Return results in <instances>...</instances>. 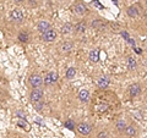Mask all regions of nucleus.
<instances>
[{"instance_id":"nucleus-4","label":"nucleus","mask_w":147,"mask_h":138,"mask_svg":"<svg viewBox=\"0 0 147 138\" xmlns=\"http://www.w3.org/2000/svg\"><path fill=\"white\" fill-rule=\"evenodd\" d=\"M30 83L32 84V87L38 88V87H40L42 83H43V78L40 77L39 75H32L31 78H30Z\"/></svg>"},{"instance_id":"nucleus-23","label":"nucleus","mask_w":147,"mask_h":138,"mask_svg":"<svg viewBox=\"0 0 147 138\" xmlns=\"http://www.w3.org/2000/svg\"><path fill=\"white\" fill-rule=\"evenodd\" d=\"M64 126H65V127H67L69 130H72V128H74V126H75V125H74V122H72L71 120H67L65 123H64Z\"/></svg>"},{"instance_id":"nucleus-16","label":"nucleus","mask_w":147,"mask_h":138,"mask_svg":"<svg viewBox=\"0 0 147 138\" xmlns=\"http://www.w3.org/2000/svg\"><path fill=\"white\" fill-rule=\"evenodd\" d=\"M136 66H137V64L135 61V59L134 58H129L127 59V67L130 68V70H135Z\"/></svg>"},{"instance_id":"nucleus-25","label":"nucleus","mask_w":147,"mask_h":138,"mask_svg":"<svg viewBox=\"0 0 147 138\" xmlns=\"http://www.w3.org/2000/svg\"><path fill=\"white\" fill-rule=\"evenodd\" d=\"M40 109H42V105H40V104L37 105V110H40Z\"/></svg>"},{"instance_id":"nucleus-12","label":"nucleus","mask_w":147,"mask_h":138,"mask_svg":"<svg viewBox=\"0 0 147 138\" xmlns=\"http://www.w3.org/2000/svg\"><path fill=\"white\" fill-rule=\"evenodd\" d=\"M125 135L127 136V137H135V135H136V128L132 126V125H130V126H126V128H125Z\"/></svg>"},{"instance_id":"nucleus-18","label":"nucleus","mask_w":147,"mask_h":138,"mask_svg":"<svg viewBox=\"0 0 147 138\" xmlns=\"http://www.w3.org/2000/svg\"><path fill=\"white\" fill-rule=\"evenodd\" d=\"M72 29H74V26H72L71 23H65V25L63 26L61 32H63V33H70Z\"/></svg>"},{"instance_id":"nucleus-14","label":"nucleus","mask_w":147,"mask_h":138,"mask_svg":"<svg viewBox=\"0 0 147 138\" xmlns=\"http://www.w3.org/2000/svg\"><path fill=\"white\" fill-rule=\"evenodd\" d=\"M127 15L130 17H136L139 15V11H137V7L136 6H130L127 9Z\"/></svg>"},{"instance_id":"nucleus-19","label":"nucleus","mask_w":147,"mask_h":138,"mask_svg":"<svg viewBox=\"0 0 147 138\" xmlns=\"http://www.w3.org/2000/svg\"><path fill=\"white\" fill-rule=\"evenodd\" d=\"M75 29H76V32H79V33H84L85 29H86V25L84 23V22H80V23L76 25Z\"/></svg>"},{"instance_id":"nucleus-10","label":"nucleus","mask_w":147,"mask_h":138,"mask_svg":"<svg viewBox=\"0 0 147 138\" xmlns=\"http://www.w3.org/2000/svg\"><path fill=\"white\" fill-rule=\"evenodd\" d=\"M109 83H110V80H109L107 76H104V77H102V78H100V80L98 81V88H100V89L107 88V87L109 86Z\"/></svg>"},{"instance_id":"nucleus-3","label":"nucleus","mask_w":147,"mask_h":138,"mask_svg":"<svg viewBox=\"0 0 147 138\" xmlns=\"http://www.w3.org/2000/svg\"><path fill=\"white\" fill-rule=\"evenodd\" d=\"M55 37H57V32H55L54 29H48L45 31L43 36H42V39L45 40V42H53V40L55 39Z\"/></svg>"},{"instance_id":"nucleus-20","label":"nucleus","mask_w":147,"mask_h":138,"mask_svg":"<svg viewBox=\"0 0 147 138\" xmlns=\"http://www.w3.org/2000/svg\"><path fill=\"white\" fill-rule=\"evenodd\" d=\"M61 49H63V52H64V53H69V52H71V49H72V44H71V43H64V44H63V47H61Z\"/></svg>"},{"instance_id":"nucleus-2","label":"nucleus","mask_w":147,"mask_h":138,"mask_svg":"<svg viewBox=\"0 0 147 138\" xmlns=\"http://www.w3.org/2000/svg\"><path fill=\"white\" fill-rule=\"evenodd\" d=\"M77 131H79L81 135L87 136V135H90V132L92 131V127H91V125H88V123L81 122V123L77 125Z\"/></svg>"},{"instance_id":"nucleus-22","label":"nucleus","mask_w":147,"mask_h":138,"mask_svg":"<svg viewBox=\"0 0 147 138\" xmlns=\"http://www.w3.org/2000/svg\"><path fill=\"white\" fill-rule=\"evenodd\" d=\"M17 125H18V126H21L22 128H26L27 131L30 130V125H28V123H27L26 121H18V123H17Z\"/></svg>"},{"instance_id":"nucleus-21","label":"nucleus","mask_w":147,"mask_h":138,"mask_svg":"<svg viewBox=\"0 0 147 138\" xmlns=\"http://www.w3.org/2000/svg\"><path fill=\"white\" fill-rule=\"evenodd\" d=\"M28 33H26V32H22V33L18 34V39L21 40V42H27L28 40Z\"/></svg>"},{"instance_id":"nucleus-13","label":"nucleus","mask_w":147,"mask_h":138,"mask_svg":"<svg viewBox=\"0 0 147 138\" xmlns=\"http://www.w3.org/2000/svg\"><path fill=\"white\" fill-rule=\"evenodd\" d=\"M90 60L92 62H97L99 60V56H98V50L97 49H94V50H92V52L90 53Z\"/></svg>"},{"instance_id":"nucleus-5","label":"nucleus","mask_w":147,"mask_h":138,"mask_svg":"<svg viewBox=\"0 0 147 138\" xmlns=\"http://www.w3.org/2000/svg\"><path fill=\"white\" fill-rule=\"evenodd\" d=\"M58 73L55 72V71H52V72H49L47 76H45V78H44V82L47 84H54L55 82L58 81Z\"/></svg>"},{"instance_id":"nucleus-7","label":"nucleus","mask_w":147,"mask_h":138,"mask_svg":"<svg viewBox=\"0 0 147 138\" xmlns=\"http://www.w3.org/2000/svg\"><path fill=\"white\" fill-rule=\"evenodd\" d=\"M74 9H75V12L79 13V15H84V13L87 12V7L82 3H77L76 5L74 6Z\"/></svg>"},{"instance_id":"nucleus-24","label":"nucleus","mask_w":147,"mask_h":138,"mask_svg":"<svg viewBox=\"0 0 147 138\" xmlns=\"http://www.w3.org/2000/svg\"><path fill=\"white\" fill-rule=\"evenodd\" d=\"M97 137H98V138H109V135H108V132L103 131V132H99Z\"/></svg>"},{"instance_id":"nucleus-1","label":"nucleus","mask_w":147,"mask_h":138,"mask_svg":"<svg viewBox=\"0 0 147 138\" xmlns=\"http://www.w3.org/2000/svg\"><path fill=\"white\" fill-rule=\"evenodd\" d=\"M43 98V90L42 89H38V88H36L32 90V93H31V102L32 103H39L40 100H42Z\"/></svg>"},{"instance_id":"nucleus-17","label":"nucleus","mask_w":147,"mask_h":138,"mask_svg":"<svg viewBox=\"0 0 147 138\" xmlns=\"http://www.w3.org/2000/svg\"><path fill=\"white\" fill-rule=\"evenodd\" d=\"M75 73H76L75 68H74V67H69L67 71H66V78H69V80H72V78L75 77Z\"/></svg>"},{"instance_id":"nucleus-6","label":"nucleus","mask_w":147,"mask_h":138,"mask_svg":"<svg viewBox=\"0 0 147 138\" xmlns=\"http://www.w3.org/2000/svg\"><path fill=\"white\" fill-rule=\"evenodd\" d=\"M10 17L13 21H22L24 20V12H22L21 10H18V9H15V10L11 11Z\"/></svg>"},{"instance_id":"nucleus-11","label":"nucleus","mask_w":147,"mask_h":138,"mask_svg":"<svg viewBox=\"0 0 147 138\" xmlns=\"http://www.w3.org/2000/svg\"><path fill=\"white\" fill-rule=\"evenodd\" d=\"M88 98H90L88 90H87V89H82V90H80V93H79V99L81 100V102L86 103L87 100H88Z\"/></svg>"},{"instance_id":"nucleus-26","label":"nucleus","mask_w":147,"mask_h":138,"mask_svg":"<svg viewBox=\"0 0 147 138\" xmlns=\"http://www.w3.org/2000/svg\"><path fill=\"white\" fill-rule=\"evenodd\" d=\"M13 1H16V3H22V1H25V0H13Z\"/></svg>"},{"instance_id":"nucleus-8","label":"nucleus","mask_w":147,"mask_h":138,"mask_svg":"<svg viewBox=\"0 0 147 138\" xmlns=\"http://www.w3.org/2000/svg\"><path fill=\"white\" fill-rule=\"evenodd\" d=\"M141 93V87H140V84H132L131 87H130V95L132 96V98H135V96H137Z\"/></svg>"},{"instance_id":"nucleus-9","label":"nucleus","mask_w":147,"mask_h":138,"mask_svg":"<svg viewBox=\"0 0 147 138\" xmlns=\"http://www.w3.org/2000/svg\"><path fill=\"white\" fill-rule=\"evenodd\" d=\"M37 28H38L39 32H42V33H44L45 31H48L50 28V23L48 21H40L38 26H37Z\"/></svg>"},{"instance_id":"nucleus-15","label":"nucleus","mask_w":147,"mask_h":138,"mask_svg":"<svg viewBox=\"0 0 147 138\" xmlns=\"http://www.w3.org/2000/svg\"><path fill=\"white\" fill-rule=\"evenodd\" d=\"M125 128H126V123L124 120H119L117 122V130L119 132H123V131H125Z\"/></svg>"}]
</instances>
